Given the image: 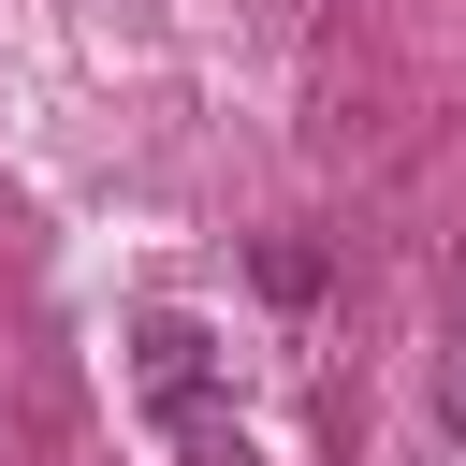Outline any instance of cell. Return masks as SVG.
<instances>
[{
  "mask_svg": "<svg viewBox=\"0 0 466 466\" xmlns=\"http://www.w3.org/2000/svg\"><path fill=\"white\" fill-rule=\"evenodd\" d=\"M451 350H466V335H451Z\"/></svg>",
  "mask_w": 466,
  "mask_h": 466,
  "instance_id": "obj_2",
  "label": "cell"
},
{
  "mask_svg": "<svg viewBox=\"0 0 466 466\" xmlns=\"http://www.w3.org/2000/svg\"><path fill=\"white\" fill-rule=\"evenodd\" d=\"M131 393H146L204 466H248L233 422H218V335H204V320H146V335H131Z\"/></svg>",
  "mask_w": 466,
  "mask_h": 466,
  "instance_id": "obj_1",
  "label": "cell"
}]
</instances>
